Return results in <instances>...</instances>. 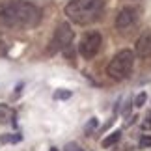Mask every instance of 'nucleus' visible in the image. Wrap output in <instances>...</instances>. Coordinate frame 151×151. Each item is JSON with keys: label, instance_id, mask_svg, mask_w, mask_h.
<instances>
[{"label": "nucleus", "instance_id": "obj_1", "mask_svg": "<svg viewBox=\"0 0 151 151\" xmlns=\"http://www.w3.org/2000/svg\"><path fill=\"white\" fill-rule=\"evenodd\" d=\"M41 21V11L30 2L0 4V26L6 28H34Z\"/></svg>", "mask_w": 151, "mask_h": 151}, {"label": "nucleus", "instance_id": "obj_2", "mask_svg": "<svg viewBox=\"0 0 151 151\" xmlns=\"http://www.w3.org/2000/svg\"><path fill=\"white\" fill-rule=\"evenodd\" d=\"M103 0H71L65 6V15L77 24H88L101 15Z\"/></svg>", "mask_w": 151, "mask_h": 151}, {"label": "nucleus", "instance_id": "obj_3", "mask_svg": "<svg viewBox=\"0 0 151 151\" xmlns=\"http://www.w3.org/2000/svg\"><path fill=\"white\" fill-rule=\"evenodd\" d=\"M132 65H134V52L131 49H123L118 54H114V58L108 62L106 75L114 80H123L131 75Z\"/></svg>", "mask_w": 151, "mask_h": 151}, {"label": "nucleus", "instance_id": "obj_4", "mask_svg": "<svg viewBox=\"0 0 151 151\" xmlns=\"http://www.w3.org/2000/svg\"><path fill=\"white\" fill-rule=\"evenodd\" d=\"M101 43H103V36L99 32H88L84 34L82 39H80V45H78V52L80 56L86 58V60H91L101 49Z\"/></svg>", "mask_w": 151, "mask_h": 151}, {"label": "nucleus", "instance_id": "obj_5", "mask_svg": "<svg viewBox=\"0 0 151 151\" xmlns=\"http://www.w3.org/2000/svg\"><path fill=\"white\" fill-rule=\"evenodd\" d=\"M73 30L71 26H69V22H62L60 26H58V30L54 32V37H52V43H50V52H56L60 49H65L71 45L73 41Z\"/></svg>", "mask_w": 151, "mask_h": 151}, {"label": "nucleus", "instance_id": "obj_6", "mask_svg": "<svg viewBox=\"0 0 151 151\" xmlns=\"http://www.w3.org/2000/svg\"><path fill=\"white\" fill-rule=\"evenodd\" d=\"M136 17H138L136 8H131V6H127V8L119 9V13L116 15V28H119V30H125V28L132 26V24L136 22Z\"/></svg>", "mask_w": 151, "mask_h": 151}, {"label": "nucleus", "instance_id": "obj_7", "mask_svg": "<svg viewBox=\"0 0 151 151\" xmlns=\"http://www.w3.org/2000/svg\"><path fill=\"white\" fill-rule=\"evenodd\" d=\"M134 54L140 56V58H149V56H151V32L144 34V36L136 41Z\"/></svg>", "mask_w": 151, "mask_h": 151}, {"label": "nucleus", "instance_id": "obj_8", "mask_svg": "<svg viewBox=\"0 0 151 151\" xmlns=\"http://www.w3.org/2000/svg\"><path fill=\"white\" fill-rule=\"evenodd\" d=\"M13 118V112L8 104H0V123H8V121Z\"/></svg>", "mask_w": 151, "mask_h": 151}, {"label": "nucleus", "instance_id": "obj_9", "mask_svg": "<svg viewBox=\"0 0 151 151\" xmlns=\"http://www.w3.org/2000/svg\"><path fill=\"white\" fill-rule=\"evenodd\" d=\"M119 136H121V132L119 131H114V132H110V134L103 140V147H112L116 142L119 140Z\"/></svg>", "mask_w": 151, "mask_h": 151}, {"label": "nucleus", "instance_id": "obj_10", "mask_svg": "<svg viewBox=\"0 0 151 151\" xmlns=\"http://www.w3.org/2000/svg\"><path fill=\"white\" fill-rule=\"evenodd\" d=\"M146 101H147V95L142 91V93H138V95L134 97V106L140 108V106H144V104H146Z\"/></svg>", "mask_w": 151, "mask_h": 151}, {"label": "nucleus", "instance_id": "obj_11", "mask_svg": "<svg viewBox=\"0 0 151 151\" xmlns=\"http://www.w3.org/2000/svg\"><path fill=\"white\" fill-rule=\"evenodd\" d=\"M69 97H71V91L69 90H60L54 93V99H69Z\"/></svg>", "mask_w": 151, "mask_h": 151}, {"label": "nucleus", "instance_id": "obj_12", "mask_svg": "<svg viewBox=\"0 0 151 151\" xmlns=\"http://www.w3.org/2000/svg\"><path fill=\"white\" fill-rule=\"evenodd\" d=\"M142 129H144V131H149V129H151V112L146 116V118H144V121H142Z\"/></svg>", "mask_w": 151, "mask_h": 151}, {"label": "nucleus", "instance_id": "obj_13", "mask_svg": "<svg viewBox=\"0 0 151 151\" xmlns=\"http://www.w3.org/2000/svg\"><path fill=\"white\" fill-rule=\"evenodd\" d=\"M140 147H151V136H144L140 140Z\"/></svg>", "mask_w": 151, "mask_h": 151}, {"label": "nucleus", "instance_id": "obj_14", "mask_svg": "<svg viewBox=\"0 0 151 151\" xmlns=\"http://www.w3.org/2000/svg\"><path fill=\"white\" fill-rule=\"evenodd\" d=\"M65 151H82V147L78 144H67L65 146Z\"/></svg>", "mask_w": 151, "mask_h": 151}, {"label": "nucleus", "instance_id": "obj_15", "mask_svg": "<svg viewBox=\"0 0 151 151\" xmlns=\"http://www.w3.org/2000/svg\"><path fill=\"white\" fill-rule=\"evenodd\" d=\"M95 127H97V119H91V121H90V123H88V125H86V131H88V132H90L91 129H95Z\"/></svg>", "mask_w": 151, "mask_h": 151}, {"label": "nucleus", "instance_id": "obj_16", "mask_svg": "<svg viewBox=\"0 0 151 151\" xmlns=\"http://www.w3.org/2000/svg\"><path fill=\"white\" fill-rule=\"evenodd\" d=\"M50 151H58V149H54V147H52V149H50Z\"/></svg>", "mask_w": 151, "mask_h": 151}]
</instances>
